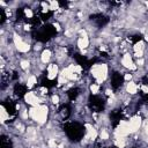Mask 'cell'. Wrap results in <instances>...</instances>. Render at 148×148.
Segmentation results:
<instances>
[{
    "instance_id": "1",
    "label": "cell",
    "mask_w": 148,
    "mask_h": 148,
    "mask_svg": "<svg viewBox=\"0 0 148 148\" xmlns=\"http://www.w3.org/2000/svg\"><path fill=\"white\" fill-rule=\"evenodd\" d=\"M28 113H29V117L38 124H44L47 119V108L45 105L31 106Z\"/></svg>"
},
{
    "instance_id": "2",
    "label": "cell",
    "mask_w": 148,
    "mask_h": 148,
    "mask_svg": "<svg viewBox=\"0 0 148 148\" xmlns=\"http://www.w3.org/2000/svg\"><path fill=\"white\" fill-rule=\"evenodd\" d=\"M91 74L98 83H102L108 76V66L105 64H96L91 67Z\"/></svg>"
},
{
    "instance_id": "3",
    "label": "cell",
    "mask_w": 148,
    "mask_h": 148,
    "mask_svg": "<svg viewBox=\"0 0 148 148\" xmlns=\"http://www.w3.org/2000/svg\"><path fill=\"white\" fill-rule=\"evenodd\" d=\"M131 133V128H130V125H128V121H125V120H121L114 132L116 136H120V138H126L128 134Z\"/></svg>"
},
{
    "instance_id": "4",
    "label": "cell",
    "mask_w": 148,
    "mask_h": 148,
    "mask_svg": "<svg viewBox=\"0 0 148 148\" xmlns=\"http://www.w3.org/2000/svg\"><path fill=\"white\" fill-rule=\"evenodd\" d=\"M14 45H15V47L17 49L18 52L25 53V52H28V51L30 50V45H29L28 43H25V42H24L20 36H17V35H14Z\"/></svg>"
},
{
    "instance_id": "5",
    "label": "cell",
    "mask_w": 148,
    "mask_h": 148,
    "mask_svg": "<svg viewBox=\"0 0 148 148\" xmlns=\"http://www.w3.org/2000/svg\"><path fill=\"white\" fill-rule=\"evenodd\" d=\"M128 125H130V128H131V132H136L139 131V128L141 127V118L139 116H134L130 119L128 121Z\"/></svg>"
},
{
    "instance_id": "6",
    "label": "cell",
    "mask_w": 148,
    "mask_h": 148,
    "mask_svg": "<svg viewBox=\"0 0 148 148\" xmlns=\"http://www.w3.org/2000/svg\"><path fill=\"white\" fill-rule=\"evenodd\" d=\"M121 65H123L124 67H126V68H130V69H136V65L133 62L132 57H131L128 53L124 54V57H123V59H121Z\"/></svg>"
},
{
    "instance_id": "7",
    "label": "cell",
    "mask_w": 148,
    "mask_h": 148,
    "mask_svg": "<svg viewBox=\"0 0 148 148\" xmlns=\"http://www.w3.org/2000/svg\"><path fill=\"white\" fill-rule=\"evenodd\" d=\"M24 99H25V102L28 103V104H30L31 106H37V105H39V103H38V97L35 95V92H32V91H29V92H27L25 95H24Z\"/></svg>"
},
{
    "instance_id": "8",
    "label": "cell",
    "mask_w": 148,
    "mask_h": 148,
    "mask_svg": "<svg viewBox=\"0 0 148 148\" xmlns=\"http://www.w3.org/2000/svg\"><path fill=\"white\" fill-rule=\"evenodd\" d=\"M81 34H82V36L77 39V46L80 47V49H86L88 45H89V39H88V37H87V34H86V31L83 30V31H81Z\"/></svg>"
},
{
    "instance_id": "9",
    "label": "cell",
    "mask_w": 148,
    "mask_h": 148,
    "mask_svg": "<svg viewBox=\"0 0 148 148\" xmlns=\"http://www.w3.org/2000/svg\"><path fill=\"white\" fill-rule=\"evenodd\" d=\"M143 49H145V43L142 40L138 42L135 45H134V52H135V57L136 58H142L143 56Z\"/></svg>"
},
{
    "instance_id": "10",
    "label": "cell",
    "mask_w": 148,
    "mask_h": 148,
    "mask_svg": "<svg viewBox=\"0 0 148 148\" xmlns=\"http://www.w3.org/2000/svg\"><path fill=\"white\" fill-rule=\"evenodd\" d=\"M58 75V66L56 64H51L47 67V77L50 80L56 79V76Z\"/></svg>"
},
{
    "instance_id": "11",
    "label": "cell",
    "mask_w": 148,
    "mask_h": 148,
    "mask_svg": "<svg viewBox=\"0 0 148 148\" xmlns=\"http://www.w3.org/2000/svg\"><path fill=\"white\" fill-rule=\"evenodd\" d=\"M86 128H87V138L90 140H95L97 138V131L89 124L86 125Z\"/></svg>"
},
{
    "instance_id": "12",
    "label": "cell",
    "mask_w": 148,
    "mask_h": 148,
    "mask_svg": "<svg viewBox=\"0 0 148 148\" xmlns=\"http://www.w3.org/2000/svg\"><path fill=\"white\" fill-rule=\"evenodd\" d=\"M50 59H51V51H50V50H44V51L42 52V56H40L42 62L46 64V62L50 61Z\"/></svg>"
},
{
    "instance_id": "13",
    "label": "cell",
    "mask_w": 148,
    "mask_h": 148,
    "mask_svg": "<svg viewBox=\"0 0 148 148\" xmlns=\"http://www.w3.org/2000/svg\"><path fill=\"white\" fill-rule=\"evenodd\" d=\"M126 90H127V92H130V94H135V92L138 91V86H136L134 82L130 81V82L127 83V86H126Z\"/></svg>"
},
{
    "instance_id": "14",
    "label": "cell",
    "mask_w": 148,
    "mask_h": 148,
    "mask_svg": "<svg viewBox=\"0 0 148 148\" xmlns=\"http://www.w3.org/2000/svg\"><path fill=\"white\" fill-rule=\"evenodd\" d=\"M36 83H37V79H36L35 75H31V76L28 77V80H27V86H28V88H32Z\"/></svg>"
},
{
    "instance_id": "15",
    "label": "cell",
    "mask_w": 148,
    "mask_h": 148,
    "mask_svg": "<svg viewBox=\"0 0 148 148\" xmlns=\"http://www.w3.org/2000/svg\"><path fill=\"white\" fill-rule=\"evenodd\" d=\"M9 117V114L7 113V111H6V109H5V106L2 105L1 106V123H5L6 120H7V118Z\"/></svg>"
},
{
    "instance_id": "16",
    "label": "cell",
    "mask_w": 148,
    "mask_h": 148,
    "mask_svg": "<svg viewBox=\"0 0 148 148\" xmlns=\"http://www.w3.org/2000/svg\"><path fill=\"white\" fill-rule=\"evenodd\" d=\"M98 90H99V86H98V84L92 83V84L90 86V91H91L92 94H97V92H98Z\"/></svg>"
},
{
    "instance_id": "17",
    "label": "cell",
    "mask_w": 148,
    "mask_h": 148,
    "mask_svg": "<svg viewBox=\"0 0 148 148\" xmlns=\"http://www.w3.org/2000/svg\"><path fill=\"white\" fill-rule=\"evenodd\" d=\"M99 136H101L102 140H108V139H109V133H108L105 130H102L101 133H99Z\"/></svg>"
},
{
    "instance_id": "18",
    "label": "cell",
    "mask_w": 148,
    "mask_h": 148,
    "mask_svg": "<svg viewBox=\"0 0 148 148\" xmlns=\"http://www.w3.org/2000/svg\"><path fill=\"white\" fill-rule=\"evenodd\" d=\"M20 65H21V67H22L23 69H28V68H29L30 62H29L28 60H22V61L20 62Z\"/></svg>"
},
{
    "instance_id": "19",
    "label": "cell",
    "mask_w": 148,
    "mask_h": 148,
    "mask_svg": "<svg viewBox=\"0 0 148 148\" xmlns=\"http://www.w3.org/2000/svg\"><path fill=\"white\" fill-rule=\"evenodd\" d=\"M58 6H59V3L57 1H51L50 2V9H58Z\"/></svg>"
},
{
    "instance_id": "20",
    "label": "cell",
    "mask_w": 148,
    "mask_h": 148,
    "mask_svg": "<svg viewBox=\"0 0 148 148\" xmlns=\"http://www.w3.org/2000/svg\"><path fill=\"white\" fill-rule=\"evenodd\" d=\"M66 81H67V79H66L64 75H61V74H60V76H59V79H58L59 84H64V83H66Z\"/></svg>"
},
{
    "instance_id": "21",
    "label": "cell",
    "mask_w": 148,
    "mask_h": 148,
    "mask_svg": "<svg viewBox=\"0 0 148 148\" xmlns=\"http://www.w3.org/2000/svg\"><path fill=\"white\" fill-rule=\"evenodd\" d=\"M24 14H25V16L27 17H32V12H31V9H29V8H25L24 9Z\"/></svg>"
},
{
    "instance_id": "22",
    "label": "cell",
    "mask_w": 148,
    "mask_h": 148,
    "mask_svg": "<svg viewBox=\"0 0 148 148\" xmlns=\"http://www.w3.org/2000/svg\"><path fill=\"white\" fill-rule=\"evenodd\" d=\"M52 103H54V104H58V103H59V96H57V95H53V96H52Z\"/></svg>"
},
{
    "instance_id": "23",
    "label": "cell",
    "mask_w": 148,
    "mask_h": 148,
    "mask_svg": "<svg viewBox=\"0 0 148 148\" xmlns=\"http://www.w3.org/2000/svg\"><path fill=\"white\" fill-rule=\"evenodd\" d=\"M124 79H125L126 81H131V79H132V75H131V74H125Z\"/></svg>"
},
{
    "instance_id": "24",
    "label": "cell",
    "mask_w": 148,
    "mask_h": 148,
    "mask_svg": "<svg viewBox=\"0 0 148 148\" xmlns=\"http://www.w3.org/2000/svg\"><path fill=\"white\" fill-rule=\"evenodd\" d=\"M145 133L148 134V120H147L146 124H145Z\"/></svg>"
},
{
    "instance_id": "25",
    "label": "cell",
    "mask_w": 148,
    "mask_h": 148,
    "mask_svg": "<svg viewBox=\"0 0 148 148\" xmlns=\"http://www.w3.org/2000/svg\"><path fill=\"white\" fill-rule=\"evenodd\" d=\"M142 64H143V60H142V59H140V60H138V65H140V66H141Z\"/></svg>"
},
{
    "instance_id": "26",
    "label": "cell",
    "mask_w": 148,
    "mask_h": 148,
    "mask_svg": "<svg viewBox=\"0 0 148 148\" xmlns=\"http://www.w3.org/2000/svg\"><path fill=\"white\" fill-rule=\"evenodd\" d=\"M146 5H147V8H148V2H147V3H146Z\"/></svg>"
}]
</instances>
